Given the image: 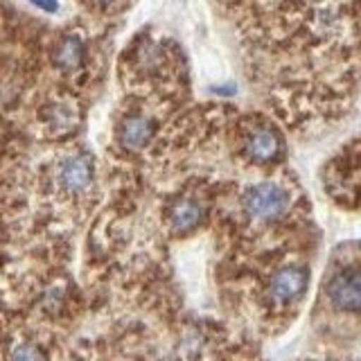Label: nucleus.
Masks as SVG:
<instances>
[{
	"instance_id": "nucleus-1",
	"label": "nucleus",
	"mask_w": 361,
	"mask_h": 361,
	"mask_svg": "<svg viewBox=\"0 0 361 361\" xmlns=\"http://www.w3.org/2000/svg\"><path fill=\"white\" fill-rule=\"evenodd\" d=\"M321 293L332 314L361 319V244L341 246L332 255Z\"/></svg>"
},
{
	"instance_id": "nucleus-2",
	"label": "nucleus",
	"mask_w": 361,
	"mask_h": 361,
	"mask_svg": "<svg viewBox=\"0 0 361 361\" xmlns=\"http://www.w3.org/2000/svg\"><path fill=\"white\" fill-rule=\"evenodd\" d=\"M240 208L248 224L253 226H274L282 224L293 208L291 188L282 180H257L246 185L240 195Z\"/></svg>"
},
{
	"instance_id": "nucleus-3",
	"label": "nucleus",
	"mask_w": 361,
	"mask_h": 361,
	"mask_svg": "<svg viewBox=\"0 0 361 361\" xmlns=\"http://www.w3.org/2000/svg\"><path fill=\"white\" fill-rule=\"evenodd\" d=\"M323 188L338 206L361 210V138L325 165Z\"/></svg>"
},
{
	"instance_id": "nucleus-4",
	"label": "nucleus",
	"mask_w": 361,
	"mask_h": 361,
	"mask_svg": "<svg viewBox=\"0 0 361 361\" xmlns=\"http://www.w3.org/2000/svg\"><path fill=\"white\" fill-rule=\"evenodd\" d=\"M240 154L246 163L257 167L278 165L285 158V138L271 122L248 118L240 131Z\"/></svg>"
},
{
	"instance_id": "nucleus-5",
	"label": "nucleus",
	"mask_w": 361,
	"mask_h": 361,
	"mask_svg": "<svg viewBox=\"0 0 361 361\" xmlns=\"http://www.w3.org/2000/svg\"><path fill=\"white\" fill-rule=\"evenodd\" d=\"M310 287V269L302 262L282 264L271 271L264 282V302L269 312H291Z\"/></svg>"
},
{
	"instance_id": "nucleus-6",
	"label": "nucleus",
	"mask_w": 361,
	"mask_h": 361,
	"mask_svg": "<svg viewBox=\"0 0 361 361\" xmlns=\"http://www.w3.org/2000/svg\"><path fill=\"white\" fill-rule=\"evenodd\" d=\"M52 183L63 197H84L95 185L93 158L84 152H68L56 158L52 167Z\"/></svg>"
},
{
	"instance_id": "nucleus-7",
	"label": "nucleus",
	"mask_w": 361,
	"mask_h": 361,
	"mask_svg": "<svg viewBox=\"0 0 361 361\" xmlns=\"http://www.w3.org/2000/svg\"><path fill=\"white\" fill-rule=\"evenodd\" d=\"M154 131H156V122L152 116H147V113H129V116L122 118L118 127V140L122 145V149L140 152L154 138Z\"/></svg>"
},
{
	"instance_id": "nucleus-8",
	"label": "nucleus",
	"mask_w": 361,
	"mask_h": 361,
	"mask_svg": "<svg viewBox=\"0 0 361 361\" xmlns=\"http://www.w3.org/2000/svg\"><path fill=\"white\" fill-rule=\"evenodd\" d=\"M206 217V203L197 197H180L167 210V224L174 235H188Z\"/></svg>"
},
{
	"instance_id": "nucleus-9",
	"label": "nucleus",
	"mask_w": 361,
	"mask_h": 361,
	"mask_svg": "<svg viewBox=\"0 0 361 361\" xmlns=\"http://www.w3.org/2000/svg\"><path fill=\"white\" fill-rule=\"evenodd\" d=\"M84 54H86V48H84L82 37H79V34H68V37H63L56 43L52 61L61 73H77L79 68L84 66Z\"/></svg>"
},
{
	"instance_id": "nucleus-10",
	"label": "nucleus",
	"mask_w": 361,
	"mask_h": 361,
	"mask_svg": "<svg viewBox=\"0 0 361 361\" xmlns=\"http://www.w3.org/2000/svg\"><path fill=\"white\" fill-rule=\"evenodd\" d=\"M9 361H45L41 350L32 343H18L14 350H11Z\"/></svg>"
},
{
	"instance_id": "nucleus-11",
	"label": "nucleus",
	"mask_w": 361,
	"mask_h": 361,
	"mask_svg": "<svg viewBox=\"0 0 361 361\" xmlns=\"http://www.w3.org/2000/svg\"><path fill=\"white\" fill-rule=\"evenodd\" d=\"M32 5H37V7H41V9H45V11H54L59 9V3H56V0H30Z\"/></svg>"
},
{
	"instance_id": "nucleus-12",
	"label": "nucleus",
	"mask_w": 361,
	"mask_h": 361,
	"mask_svg": "<svg viewBox=\"0 0 361 361\" xmlns=\"http://www.w3.org/2000/svg\"><path fill=\"white\" fill-rule=\"evenodd\" d=\"M95 3H99V5H111V3H116V0H95Z\"/></svg>"
}]
</instances>
